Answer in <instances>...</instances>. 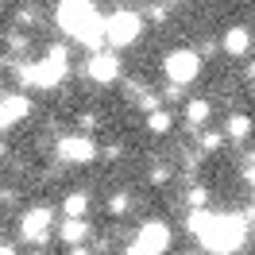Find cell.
I'll return each mask as SVG.
<instances>
[{"label": "cell", "instance_id": "15", "mask_svg": "<svg viewBox=\"0 0 255 255\" xmlns=\"http://www.w3.org/2000/svg\"><path fill=\"white\" fill-rule=\"evenodd\" d=\"M147 128H151L155 135H162V131L170 128V116H166V112H159V109H151V120H147Z\"/></svg>", "mask_w": 255, "mask_h": 255}, {"label": "cell", "instance_id": "9", "mask_svg": "<svg viewBox=\"0 0 255 255\" xmlns=\"http://www.w3.org/2000/svg\"><path fill=\"white\" fill-rule=\"evenodd\" d=\"M27 112H31V101H27L23 93H8V97H0V128L19 124Z\"/></svg>", "mask_w": 255, "mask_h": 255}, {"label": "cell", "instance_id": "19", "mask_svg": "<svg viewBox=\"0 0 255 255\" xmlns=\"http://www.w3.org/2000/svg\"><path fill=\"white\" fill-rule=\"evenodd\" d=\"M205 197H209V193L201 190V186H193V190H190V201H193V205H205Z\"/></svg>", "mask_w": 255, "mask_h": 255}, {"label": "cell", "instance_id": "11", "mask_svg": "<svg viewBox=\"0 0 255 255\" xmlns=\"http://www.w3.org/2000/svg\"><path fill=\"white\" fill-rule=\"evenodd\" d=\"M248 47H252L248 27H228V35H224V50H228L232 58H240V54H248Z\"/></svg>", "mask_w": 255, "mask_h": 255}, {"label": "cell", "instance_id": "21", "mask_svg": "<svg viewBox=\"0 0 255 255\" xmlns=\"http://www.w3.org/2000/svg\"><path fill=\"white\" fill-rule=\"evenodd\" d=\"M70 255H89V252H85V248H78V244H74V252H70Z\"/></svg>", "mask_w": 255, "mask_h": 255}, {"label": "cell", "instance_id": "5", "mask_svg": "<svg viewBox=\"0 0 255 255\" xmlns=\"http://www.w3.org/2000/svg\"><path fill=\"white\" fill-rule=\"evenodd\" d=\"M197 70H201V54H193V50L166 54V78H170V85H190L197 78Z\"/></svg>", "mask_w": 255, "mask_h": 255}, {"label": "cell", "instance_id": "13", "mask_svg": "<svg viewBox=\"0 0 255 255\" xmlns=\"http://www.w3.org/2000/svg\"><path fill=\"white\" fill-rule=\"evenodd\" d=\"M209 101H190V109H186V120H190V128H201L209 120Z\"/></svg>", "mask_w": 255, "mask_h": 255}, {"label": "cell", "instance_id": "4", "mask_svg": "<svg viewBox=\"0 0 255 255\" xmlns=\"http://www.w3.org/2000/svg\"><path fill=\"white\" fill-rule=\"evenodd\" d=\"M139 31H143V19L135 12H116L105 19V43H112V47H131Z\"/></svg>", "mask_w": 255, "mask_h": 255}, {"label": "cell", "instance_id": "20", "mask_svg": "<svg viewBox=\"0 0 255 255\" xmlns=\"http://www.w3.org/2000/svg\"><path fill=\"white\" fill-rule=\"evenodd\" d=\"M81 128H85V131H89V128H97V116H93V112H85V116H81Z\"/></svg>", "mask_w": 255, "mask_h": 255}, {"label": "cell", "instance_id": "6", "mask_svg": "<svg viewBox=\"0 0 255 255\" xmlns=\"http://www.w3.org/2000/svg\"><path fill=\"white\" fill-rule=\"evenodd\" d=\"M58 159L62 162H93L97 147L89 135H66V139H58Z\"/></svg>", "mask_w": 255, "mask_h": 255}, {"label": "cell", "instance_id": "14", "mask_svg": "<svg viewBox=\"0 0 255 255\" xmlns=\"http://www.w3.org/2000/svg\"><path fill=\"white\" fill-rule=\"evenodd\" d=\"M62 213L66 217H85V213H89V197H85V193H70L66 205H62Z\"/></svg>", "mask_w": 255, "mask_h": 255}, {"label": "cell", "instance_id": "16", "mask_svg": "<svg viewBox=\"0 0 255 255\" xmlns=\"http://www.w3.org/2000/svg\"><path fill=\"white\" fill-rule=\"evenodd\" d=\"M248 124H252L248 116H232V120H228V135H232V139H244V135H248Z\"/></svg>", "mask_w": 255, "mask_h": 255}, {"label": "cell", "instance_id": "18", "mask_svg": "<svg viewBox=\"0 0 255 255\" xmlns=\"http://www.w3.org/2000/svg\"><path fill=\"white\" fill-rule=\"evenodd\" d=\"M217 147H221V135H217V131H205V135H201V151H217Z\"/></svg>", "mask_w": 255, "mask_h": 255}, {"label": "cell", "instance_id": "2", "mask_svg": "<svg viewBox=\"0 0 255 255\" xmlns=\"http://www.w3.org/2000/svg\"><path fill=\"white\" fill-rule=\"evenodd\" d=\"M58 23L81 47H89V50L105 47V19L97 16L93 0H58Z\"/></svg>", "mask_w": 255, "mask_h": 255}, {"label": "cell", "instance_id": "22", "mask_svg": "<svg viewBox=\"0 0 255 255\" xmlns=\"http://www.w3.org/2000/svg\"><path fill=\"white\" fill-rule=\"evenodd\" d=\"M0 255H16V252H12V248H4V244H0Z\"/></svg>", "mask_w": 255, "mask_h": 255}, {"label": "cell", "instance_id": "7", "mask_svg": "<svg viewBox=\"0 0 255 255\" xmlns=\"http://www.w3.org/2000/svg\"><path fill=\"white\" fill-rule=\"evenodd\" d=\"M19 236L27 240V244H43V240L50 236V209H31V213H23Z\"/></svg>", "mask_w": 255, "mask_h": 255}, {"label": "cell", "instance_id": "3", "mask_svg": "<svg viewBox=\"0 0 255 255\" xmlns=\"http://www.w3.org/2000/svg\"><path fill=\"white\" fill-rule=\"evenodd\" d=\"M66 70H70V50L50 47L39 62H19L16 78L23 81V85H35V89H50V85H58V81L66 78Z\"/></svg>", "mask_w": 255, "mask_h": 255}, {"label": "cell", "instance_id": "10", "mask_svg": "<svg viewBox=\"0 0 255 255\" xmlns=\"http://www.w3.org/2000/svg\"><path fill=\"white\" fill-rule=\"evenodd\" d=\"M89 78L101 81V85H112V81L120 78V58H116V54H101V50H97L93 58H89Z\"/></svg>", "mask_w": 255, "mask_h": 255}, {"label": "cell", "instance_id": "17", "mask_svg": "<svg viewBox=\"0 0 255 255\" xmlns=\"http://www.w3.org/2000/svg\"><path fill=\"white\" fill-rule=\"evenodd\" d=\"M109 213H112V217H124V213H128V197H124V193H116V197L109 201Z\"/></svg>", "mask_w": 255, "mask_h": 255}, {"label": "cell", "instance_id": "8", "mask_svg": "<svg viewBox=\"0 0 255 255\" xmlns=\"http://www.w3.org/2000/svg\"><path fill=\"white\" fill-rule=\"evenodd\" d=\"M135 244H139V248H147L151 255H162L166 248H170V228H166L162 221H147L143 228H139Z\"/></svg>", "mask_w": 255, "mask_h": 255}, {"label": "cell", "instance_id": "12", "mask_svg": "<svg viewBox=\"0 0 255 255\" xmlns=\"http://www.w3.org/2000/svg\"><path fill=\"white\" fill-rule=\"evenodd\" d=\"M85 236H89L85 217H66V224H62V240H66V244H81Z\"/></svg>", "mask_w": 255, "mask_h": 255}, {"label": "cell", "instance_id": "1", "mask_svg": "<svg viewBox=\"0 0 255 255\" xmlns=\"http://www.w3.org/2000/svg\"><path fill=\"white\" fill-rule=\"evenodd\" d=\"M190 232L197 236L201 252L232 255V252H240V244H244V236H248V217L193 209V213H190Z\"/></svg>", "mask_w": 255, "mask_h": 255}]
</instances>
